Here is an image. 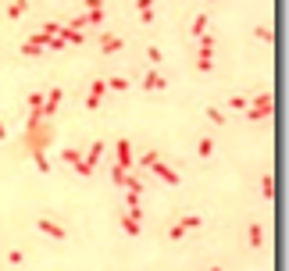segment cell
Segmentation results:
<instances>
[{
    "label": "cell",
    "instance_id": "obj_1",
    "mask_svg": "<svg viewBox=\"0 0 289 271\" xmlns=\"http://www.w3.org/2000/svg\"><path fill=\"white\" fill-rule=\"evenodd\" d=\"M54 139V122L43 118V114H29L25 118V146L36 153V150H47Z\"/></svg>",
    "mask_w": 289,
    "mask_h": 271
},
{
    "label": "cell",
    "instance_id": "obj_2",
    "mask_svg": "<svg viewBox=\"0 0 289 271\" xmlns=\"http://www.w3.org/2000/svg\"><path fill=\"white\" fill-rule=\"evenodd\" d=\"M272 111H275V96H272V93H261V96H254V100L246 104V118H250V122H268Z\"/></svg>",
    "mask_w": 289,
    "mask_h": 271
},
{
    "label": "cell",
    "instance_id": "obj_3",
    "mask_svg": "<svg viewBox=\"0 0 289 271\" xmlns=\"http://www.w3.org/2000/svg\"><path fill=\"white\" fill-rule=\"evenodd\" d=\"M104 150H107V143H104V139H97V143L86 150V161H79V164H75V171H79V175H93V171L100 168V161H104Z\"/></svg>",
    "mask_w": 289,
    "mask_h": 271
},
{
    "label": "cell",
    "instance_id": "obj_4",
    "mask_svg": "<svg viewBox=\"0 0 289 271\" xmlns=\"http://www.w3.org/2000/svg\"><path fill=\"white\" fill-rule=\"evenodd\" d=\"M61 100H65V89H61V86H54V89H47V93H43V111H40V114L54 122V114H57V107H61Z\"/></svg>",
    "mask_w": 289,
    "mask_h": 271
},
{
    "label": "cell",
    "instance_id": "obj_5",
    "mask_svg": "<svg viewBox=\"0 0 289 271\" xmlns=\"http://www.w3.org/2000/svg\"><path fill=\"white\" fill-rule=\"evenodd\" d=\"M132 164H136V157H132V143L122 136V139L114 143V168H125V171H129Z\"/></svg>",
    "mask_w": 289,
    "mask_h": 271
},
{
    "label": "cell",
    "instance_id": "obj_6",
    "mask_svg": "<svg viewBox=\"0 0 289 271\" xmlns=\"http://www.w3.org/2000/svg\"><path fill=\"white\" fill-rule=\"evenodd\" d=\"M47 43H50V36L36 32V36H29V40L22 43V54H25V57H40V54H47Z\"/></svg>",
    "mask_w": 289,
    "mask_h": 271
},
{
    "label": "cell",
    "instance_id": "obj_7",
    "mask_svg": "<svg viewBox=\"0 0 289 271\" xmlns=\"http://www.w3.org/2000/svg\"><path fill=\"white\" fill-rule=\"evenodd\" d=\"M104 93H107V82H104V79H97V82L89 86V96H86V111H97V107L104 104Z\"/></svg>",
    "mask_w": 289,
    "mask_h": 271
},
{
    "label": "cell",
    "instance_id": "obj_8",
    "mask_svg": "<svg viewBox=\"0 0 289 271\" xmlns=\"http://www.w3.org/2000/svg\"><path fill=\"white\" fill-rule=\"evenodd\" d=\"M150 171H153L161 182H168V186H179V182H182V179H179V171H175V168H168L164 161H153V164H150Z\"/></svg>",
    "mask_w": 289,
    "mask_h": 271
},
{
    "label": "cell",
    "instance_id": "obj_9",
    "mask_svg": "<svg viewBox=\"0 0 289 271\" xmlns=\"http://www.w3.org/2000/svg\"><path fill=\"white\" fill-rule=\"evenodd\" d=\"M140 228H143V214L140 210H125L122 214V232L125 236H140Z\"/></svg>",
    "mask_w": 289,
    "mask_h": 271
},
{
    "label": "cell",
    "instance_id": "obj_10",
    "mask_svg": "<svg viewBox=\"0 0 289 271\" xmlns=\"http://www.w3.org/2000/svg\"><path fill=\"white\" fill-rule=\"evenodd\" d=\"M36 225H40V232H47V236H54V239H68V232H65V225H57L54 218H40Z\"/></svg>",
    "mask_w": 289,
    "mask_h": 271
},
{
    "label": "cell",
    "instance_id": "obj_11",
    "mask_svg": "<svg viewBox=\"0 0 289 271\" xmlns=\"http://www.w3.org/2000/svg\"><path fill=\"white\" fill-rule=\"evenodd\" d=\"M122 47H125V40H122V36H111V32H104V36H100V54H118Z\"/></svg>",
    "mask_w": 289,
    "mask_h": 271
},
{
    "label": "cell",
    "instance_id": "obj_12",
    "mask_svg": "<svg viewBox=\"0 0 289 271\" xmlns=\"http://www.w3.org/2000/svg\"><path fill=\"white\" fill-rule=\"evenodd\" d=\"M215 36H211V32H204V36H200V40H197V57H215Z\"/></svg>",
    "mask_w": 289,
    "mask_h": 271
},
{
    "label": "cell",
    "instance_id": "obj_13",
    "mask_svg": "<svg viewBox=\"0 0 289 271\" xmlns=\"http://www.w3.org/2000/svg\"><path fill=\"white\" fill-rule=\"evenodd\" d=\"M246 243H250V246H264V225H261V221H250V228H246Z\"/></svg>",
    "mask_w": 289,
    "mask_h": 271
},
{
    "label": "cell",
    "instance_id": "obj_14",
    "mask_svg": "<svg viewBox=\"0 0 289 271\" xmlns=\"http://www.w3.org/2000/svg\"><path fill=\"white\" fill-rule=\"evenodd\" d=\"M164 86H168V79L161 71H146L143 75V89H164Z\"/></svg>",
    "mask_w": 289,
    "mask_h": 271
},
{
    "label": "cell",
    "instance_id": "obj_15",
    "mask_svg": "<svg viewBox=\"0 0 289 271\" xmlns=\"http://www.w3.org/2000/svg\"><path fill=\"white\" fill-rule=\"evenodd\" d=\"M25 11H29V0H11V4H7V18H11V22L22 18Z\"/></svg>",
    "mask_w": 289,
    "mask_h": 271
},
{
    "label": "cell",
    "instance_id": "obj_16",
    "mask_svg": "<svg viewBox=\"0 0 289 271\" xmlns=\"http://www.w3.org/2000/svg\"><path fill=\"white\" fill-rule=\"evenodd\" d=\"M25 107H29V114H40V111H43V93H29Z\"/></svg>",
    "mask_w": 289,
    "mask_h": 271
},
{
    "label": "cell",
    "instance_id": "obj_17",
    "mask_svg": "<svg viewBox=\"0 0 289 271\" xmlns=\"http://www.w3.org/2000/svg\"><path fill=\"white\" fill-rule=\"evenodd\" d=\"M207 22H211L207 14H197V18H193V36H197V40H200V36L207 32Z\"/></svg>",
    "mask_w": 289,
    "mask_h": 271
},
{
    "label": "cell",
    "instance_id": "obj_18",
    "mask_svg": "<svg viewBox=\"0 0 289 271\" xmlns=\"http://www.w3.org/2000/svg\"><path fill=\"white\" fill-rule=\"evenodd\" d=\"M104 82H107L114 93H125V89H129V79H125V75H114V79H104Z\"/></svg>",
    "mask_w": 289,
    "mask_h": 271
},
{
    "label": "cell",
    "instance_id": "obj_19",
    "mask_svg": "<svg viewBox=\"0 0 289 271\" xmlns=\"http://www.w3.org/2000/svg\"><path fill=\"white\" fill-rule=\"evenodd\" d=\"M197 153H200V157H211V153H215V139H211V136H204V139L197 143Z\"/></svg>",
    "mask_w": 289,
    "mask_h": 271
},
{
    "label": "cell",
    "instance_id": "obj_20",
    "mask_svg": "<svg viewBox=\"0 0 289 271\" xmlns=\"http://www.w3.org/2000/svg\"><path fill=\"white\" fill-rule=\"evenodd\" d=\"M32 161H36V168H40L43 175L50 171V157H47V150H36V153H32Z\"/></svg>",
    "mask_w": 289,
    "mask_h": 271
},
{
    "label": "cell",
    "instance_id": "obj_21",
    "mask_svg": "<svg viewBox=\"0 0 289 271\" xmlns=\"http://www.w3.org/2000/svg\"><path fill=\"white\" fill-rule=\"evenodd\" d=\"M261 197H264V200H272V197H275V179H272V175H264V179H261Z\"/></svg>",
    "mask_w": 289,
    "mask_h": 271
},
{
    "label": "cell",
    "instance_id": "obj_22",
    "mask_svg": "<svg viewBox=\"0 0 289 271\" xmlns=\"http://www.w3.org/2000/svg\"><path fill=\"white\" fill-rule=\"evenodd\" d=\"M179 228H182V232H193V228H200V214H186V218L179 221Z\"/></svg>",
    "mask_w": 289,
    "mask_h": 271
},
{
    "label": "cell",
    "instance_id": "obj_23",
    "mask_svg": "<svg viewBox=\"0 0 289 271\" xmlns=\"http://www.w3.org/2000/svg\"><path fill=\"white\" fill-rule=\"evenodd\" d=\"M61 161H65V164H79V161H82V153H79V150H75V146H68V150H65V153H61Z\"/></svg>",
    "mask_w": 289,
    "mask_h": 271
},
{
    "label": "cell",
    "instance_id": "obj_24",
    "mask_svg": "<svg viewBox=\"0 0 289 271\" xmlns=\"http://www.w3.org/2000/svg\"><path fill=\"white\" fill-rule=\"evenodd\" d=\"M153 161H161V153H157V150H146L143 157H140V168H146V171H150V164H153Z\"/></svg>",
    "mask_w": 289,
    "mask_h": 271
},
{
    "label": "cell",
    "instance_id": "obj_25",
    "mask_svg": "<svg viewBox=\"0 0 289 271\" xmlns=\"http://www.w3.org/2000/svg\"><path fill=\"white\" fill-rule=\"evenodd\" d=\"M82 18H86V25H100V22H104V7H100V11H86Z\"/></svg>",
    "mask_w": 289,
    "mask_h": 271
},
{
    "label": "cell",
    "instance_id": "obj_26",
    "mask_svg": "<svg viewBox=\"0 0 289 271\" xmlns=\"http://www.w3.org/2000/svg\"><path fill=\"white\" fill-rule=\"evenodd\" d=\"M125 179H129L125 168H111V182H114V186H125Z\"/></svg>",
    "mask_w": 289,
    "mask_h": 271
},
{
    "label": "cell",
    "instance_id": "obj_27",
    "mask_svg": "<svg viewBox=\"0 0 289 271\" xmlns=\"http://www.w3.org/2000/svg\"><path fill=\"white\" fill-rule=\"evenodd\" d=\"M207 122H211V125H225V114H221L218 107H207Z\"/></svg>",
    "mask_w": 289,
    "mask_h": 271
},
{
    "label": "cell",
    "instance_id": "obj_28",
    "mask_svg": "<svg viewBox=\"0 0 289 271\" xmlns=\"http://www.w3.org/2000/svg\"><path fill=\"white\" fill-rule=\"evenodd\" d=\"M257 40L261 43H272V25H257Z\"/></svg>",
    "mask_w": 289,
    "mask_h": 271
},
{
    "label": "cell",
    "instance_id": "obj_29",
    "mask_svg": "<svg viewBox=\"0 0 289 271\" xmlns=\"http://www.w3.org/2000/svg\"><path fill=\"white\" fill-rule=\"evenodd\" d=\"M246 104H250L246 96H232V100H228V107H232V111H246Z\"/></svg>",
    "mask_w": 289,
    "mask_h": 271
},
{
    "label": "cell",
    "instance_id": "obj_30",
    "mask_svg": "<svg viewBox=\"0 0 289 271\" xmlns=\"http://www.w3.org/2000/svg\"><path fill=\"white\" fill-rule=\"evenodd\" d=\"M125 210H140V193H129L125 197Z\"/></svg>",
    "mask_w": 289,
    "mask_h": 271
},
{
    "label": "cell",
    "instance_id": "obj_31",
    "mask_svg": "<svg viewBox=\"0 0 289 271\" xmlns=\"http://www.w3.org/2000/svg\"><path fill=\"white\" fill-rule=\"evenodd\" d=\"M68 29H79V32H86V18H82V14H75L72 22H68Z\"/></svg>",
    "mask_w": 289,
    "mask_h": 271
},
{
    "label": "cell",
    "instance_id": "obj_32",
    "mask_svg": "<svg viewBox=\"0 0 289 271\" xmlns=\"http://www.w3.org/2000/svg\"><path fill=\"white\" fill-rule=\"evenodd\" d=\"M146 57H150L153 65H161V47H146Z\"/></svg>",
    "mask_w": 289,
    "mask_h": 271
},
{
    "label": "cell",
    "instance_id": "obj_33",
    "mask_svg": "<svg viewBox=\"0 0 289 271\" xmlns=\"http://www.w3.org/2000/svg\"><path fill=\"white\" fill-rule=\"evenodd\" d=\"M211 65H215L211 57H197V71H211Z\"/></svg>",
    "mask_w": 289,
    "mask_h": 271
},
{
    "label": "cell",
    "instance_id": "obj_34",
    "mask_svg": "<svg viewBox=\"0 0 289 271\" xmlns=\"http://www.w3.org/2000/svg\"><path fill=\"white\" fill-rule=\"evenodd\" d=\"M136 7H140V14H150L153 11V0H136Z\"/></svg>",
    "mask_w": 289,
    "mask_h": 271
},
{
    "label": "cell",
    "instance_id": "obj_35",
    "mask_svg": "<svg viewBox=\"0 0 289 271\" xmlns=\"http://www.w3.org/2000/svg\"><path fill=\"white\" fill-rule=\"evenodd\" d=\"M82 4H86V11H100L104 7V0H82Z\"/></svg>",
    "mask_w": 289,
    "mask_h": 271
},
{
    "label": "cell",
    "instance_id": "obj_36",
    "mask_svg": "<svg viewBox=\"0 0 289 271\" xmlns=\"http://www.w3.org/2000/svg\"><path fill=\"white\" fill-rule=\"evenodd\" d=\"M0 139H7V125L4 122H0Z\"/></svg>",
    "mask_w": 289,
    "mask_h": 271
},
{
    "label": "cell",
    "instance_id": "obj_37",
    "mask_svg": "<svg viewBox=\"0 0 289 271\" xmlns=\"http://www.w3.org/2000/svg\"><path fill=\"white\" fill-rule=\"evenodd\" d=\"M211 271H221V268H211Z\"/></svg>",
    "mask_w": 289,
    "mask_h": 271
}]
</instances>
